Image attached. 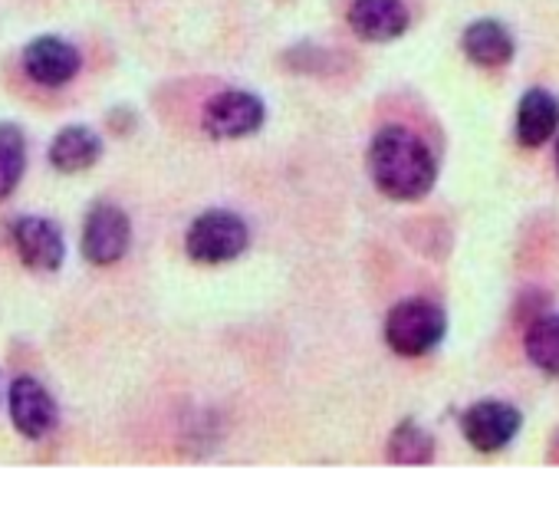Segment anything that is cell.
<instances>
[{"label":"cell","instance_id":"5bb4252c","mask_svg":"<svg viewBox=\"0 0 559 510\" xmlns=\"http://www.w3.org/2000/svg\"><path fill=\"white\" fill-rule=\"evenodd\" d=\"M523 349L543 376L559 379V313H539L526 330Z\"/></svg>","mask_w":559,"mask_h":510},{"label":"cell","instance_id":"9c48e42d","mask_svg":"<svg viewBox=\"0 0 559 510\" xmlns=\"http://www.w3.org/2000/svg\"><path fill=\"white\" fill-rule=\"evenodd\" d=\"M11 422L24 438H34V441L53 431L57 405L37 379H31V376L14 379V386H11Z\"/></svg>","mask_w":559,"mask_h":510},{"label":"cell","instance_id":"52a82bcc","mask_svg":"<svg viewBox=\"0 0 559 510\" xmlns=\"http://www.w3.org/2000/svg\"><path fill=\"white\" fill-rule=\"evenodd\" d=\"M14 244H17L21 261L31 271H60L67 247H63L60 227L50 217H37V214L21 217L14 227Z\"/></svg>","mask_w":559,"mask_h":510},{"label":"cell","instance_id":"4fadbf2b","mask_svg":"<svg viewBox=\"0 0 559 510\" xmlns=\"http://www.w3.org/2000/svg\"><path fill=\"white\" fill-rule=\"evenodd\" d=\"M99 155H103V142L86 126H67L50 142V165L57 171H67V175H76V171L93 168L99 162Z\"/></svg>","mask_w":559,"mask_h":510},{"label":"cell","instance_id":"8992f818","mask_svg":"<svg viewBox=\"0 0 559 510\" xmlns=\"http://www.w3.org/2000/svg\"><path fill=\"white\" fill-rule=\"evenodd\" d=\"M132 244V227L122 207L116 204H96L83 227V253L96 268L119 264Z\"/></svg>","mask_w":559,"mask_h":510},{"label":"cell","instance_id":"3957f363","mask_svg":"<svg viewBox=\"0 0 559 510\" xmlns=\"http://www.w3.org/2000/svg\"><path fill=\"white\" fill-rule=\"evenodd\" d=\"M247 247V224L230 211H204L194 217L185 237V250L194 264L214 268L240 258Z\"/></svg>","mask_w":559,"mask_h":510},{"label":"cell","instance_id":"6da1fadb","mask_svg":"<svg viewBox=\"0 0 559 510\" xmlns=\"http://www.w3.org/2000/svg\"><path fill=\"white\" fill-rule=\"evenodd\" d=\"M369 175L385 198L418 201L435 188L438 162L412 129L385 126L369 145Z\"/></svg>","mask_w":559,"mask_h":510},{"label":"cell","instance_id":"ba28073f","mask_svg":"<svg viewBox=\"0 0 559 510\" xmlns=\"http://www.w3.org/2000/svg\"><path fill=\"white\" fill-rule=\"evenodd\" d=\"M24 70L34 83H40L47 90H60L80 73V54L73 44H67L60 37H40L27 47Z\"/></svg>","mask_w":559,"mask_h":510},{"label":"cell","instance_id":"30bf717a","mask_svg":"<svg viewBox=\"0 0 559 510\" xmlns=\"http://www.w3.org/2000/svg\"><path fill=\"white\" fill-rule=\"evenodd\" d=\"M349 27L366 44H389L408 31V8L402 0H353Z\"/></svg>","mask_w":559,"mask_h":510},{"label":"cell","instance_id":"5b68a950","mask_svg":"<svg viewBox=\"0 0 559 510\" xmlns=\"http://www.w3.org/2000/svg\"><path fill=\"white\" fill-rule=\"evenodd\" d=\"M520 425H523L520 412L500 399H484V402L471 405L461 418V431H464L467 444L480 454L503 451L516 438Z\"/></svg>","mask_w":559,"mask_h":510},{"label":"cell","instance_id":"e0dca14e","mask_svg":"<svg viewBox=\"0 0 559 510\" xmlns=\"http://www.w3.org/2000/svg\"><path fill=\"white\" fill-rule=\"evenodd\" d=\"M556 171H559V142H556Z\"/></svg>","mask_w":559,"mask_h":510},{"label":"cell","instance_id":"7a4b0ae2","mask_svg":"<svg viewBox=\"0 0 559 510\" xmlns=\"http://www.w3.org/2000/svg\"><path fill=\"white\" fill-rule=\"evenodd\" d=\"M448 333V317L438 304L431 300H405L392 307L385 320V343L399 356H425L431 353Z\"/></svg>","mask_w":559,"mask_h":510},{"label":"cell","instance_id":"2e32d148","mask_svg":"<svg viewBox=\"0 0 559 510\" xmlns=\"http://www.w3.org/2000/svg\"><path fill=\"white\" fill-rule=\"evenodd\" d=\"M435 458V438L415 425V422H402L392 438H389V461L395 464H428Z\"/></svg>","mask_w":559,"mask_h":510},{"label":"cell","instance_id":"8fae6325","mask_svg":"<svg viewBox=\"0 0 559 510\" xmlns=\"http://www.w3.org/2000/svg\"><path fill=\"white\" fill-rule=\"evenodd\" d=\"M559 129V99L546 90H526L516 106V142L523 149L546 145Z\"/></svg>","mask_w":559,"mask_h":510},{"label":"cell","instance_id":"9a60e30c","mask_svg":"<svg viewBox=\"0 0 559 510\" xmlns=\"http://www.w3.org/2000/svg\"><path fill=\"white\" fill-rule=\"evenodd\" d=\"M27 168V142L24 132L11 122L0 126V201L11 198Z\"/></svg>","mask_w":559,"mask_h":510},{"label":"cell","instance_id":"7c38bea8","mask_svg":"<svg viewBox=\"0 0 559 510\" xmlns=\"http://www.w3.org/2000/svg\"><path fill=\"white\" fill-rule=\"evenodd\" d=\"M461 50L471 63L497 70L513 60V37L500 21H474L461 37Z\"/></svg>","mask_w":559,"mask_h":510},{"label":"cell","instance_id":"277c9868","mask_svg":"<svg viewBox=\"0 0 559 510\" xmlns=\"http://www.w3.org/2000/svg\"><path fill=\"white\" fill-rule=\"evenodd\" d=\"M266 119L263 103L253 93L243 90H227L217 93L214 99H207L204 112H201V126L211 139H243L253 135Z\"/></svg>","mask_w":559,"mask_h":510}]
</instances>
